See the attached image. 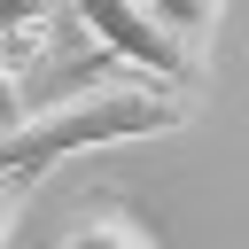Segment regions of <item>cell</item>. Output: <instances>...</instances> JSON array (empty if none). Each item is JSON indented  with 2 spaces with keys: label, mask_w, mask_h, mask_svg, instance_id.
<instances>
[{
  "label": "cell",
  "mask_w": 249,
  "mask_h": 249,
  "mask_svg": "<svg viewBox=\"0 0 249 249\" xmlns=\"http://www.w3.org/2000/svg\"><path fill=\"white\" fill-rule=\"evenodd\" d=\"M195 117L187 93H163L148 78H117V86H86L54 109H16L0 124V179L31 187L39 171H54L62 156L86 148H124V140H163Z\"/></svg>",
  "instance_id": "1"
},
{
  "label": "cell",
  "mask_w": 249,
  "mask_h": 249,
  "mask_svg": "<svg viewBox=\"0 0 249 249\" xmlns=\"http://www.w3.org/2000/svg\"><path fill=\"white\" fill-rule=\"evenodd\" d=\"M78 8V23L93 31V47H101V62H132L148 86H163V93H202V78H210V54H195L148 0H70Z\"/></svg>",
  "instance_id": "2"
},
{
  "label": "cell",
  "mask_w": 249,
  "mask_h": 249,
  "mask_svg": "<svg viewBox=\"0 0 249 249\" xmlns=\"http://www.w3.org/2000/svg\"><path fill=\"white\" fill-rule=\"evenodd\" d=\"M62 249H156V233H148L140 218H124V210H93Z\"/></svg>",
  "instance_id": "3"
},
{
  "label": "cell",
  "mask_w": 249,
  "mask_h": 249,
  "mask_svg": "<svg viewBox=\"0 0 249 249\" xmlns=\"http://www.w3.org/2000/svg\"><path fill=\"white\" fill-rule=\"evenodd\" d=\"M195 54H210V39H218V23H226V0H148Z\"/></svg>",
  "instance_id": "4"
},
{
  "label": "cell",
  "mask_w": 249,
  "mask_h": 249,
  "mask_svg": "<svg viewBox=\"0 0 249 249\" xmlns=\"http://www.w3.org/2000/svg\"><path fill=\"white\" fill-rule=\"evenodd\" d=\"M62 0H0V31H54Z\"/></svg>",
  "instance_id": "5"
},
{
  "label": "cell",
  "mask_w": 249,
  "mask_h": 249,
  "mask_svg": "<svg viewBox=\"0 0 249 249\" xmlns=\"http://www.w3.org/2000/svg\"><path fill=\"white\" fill-rule=\"evenodd\" d=\"M23 195H31V187H16V179H0V249H8V233H16V218H23Z\"/></svg>",
  "instance_id": "6"
},
{
  "label": "cell",
  "mask_w": 249,
  "mask_h": 249,
  "mask_svg": "<svg viewBox=\"0 0 249 249\" xmlns=\"http://www.w3.org/2000/svg\"><path fill=\"white\" fill-rule=\"evenodd\" d=\"M8 117H16V86L0 78V124H8Z\"/></svg>",
  "instance_id": "7"
}]
</instances>
